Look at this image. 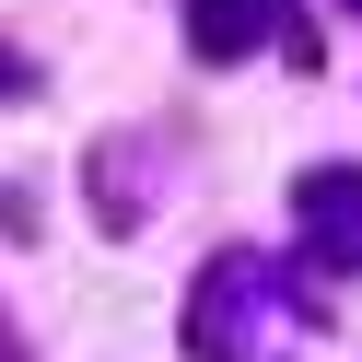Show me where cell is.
Listing matches in <instances>:
<instances>
[{"mask_svg": "<svg viewBox=\"0 0 362 362\" xmlns=\"http://www.w3.org/2000/svg\"><path fill=\"white\" fill-rule=\"evenodd\" d=\"M257 315H269V257H245V245H222L211 269H199L187 292V362H257Z\"/></svg>", "mask_w": 362, "mask_h": 362, "instance_id": "6da1fadb", "label": "cell"}, {"mask_svg": "<svg viewBox=\"0 0 362 362\" xmlns=\"http://www.w3.org/2000/svg\"><path fill=\"white\" fill-rule=\"evenodd\" d=\"M292 234H304V269L362 281V164H304L292 175Z\"/></svg>", "mask_w": 362, "mask_h": 362, "instance_id": "7a4b0ae2", "label": "cell"}, {"mask_svg": "<svg viewBox=\"0 0 362 362\" xmlns=\"http://www.w3.org/2000/svg\"><path fill=\"white\" fill-rule=\"evenodd\" d=\"M175 24H187V59L199 71H234L281 35V0H175Z\"/></svg>", "mask_w": 362, "mask_h": 362, "instance_id": "3957f363", "label": "cell"}, {"mask_svg": "<svg viewBox=\"0 0 362 362\" xmlns=\"http://www.w3.org/2000/svg\"><path fill=\"white\" fill-rule=\"evenodd\" d=\"M129 164H141L129 129H117V141H94V164H82V175H94V222H105V234H141V211H152V199L129 187Z\"/></svg>", "mask_w": 362, "mask_h": 362, "instance_id": "277c9868", "label": "cell"}, {"mask_svg": "<svg viewBox=\"0 0 362 362\" xmlns=\"http://www.w3.org/2000/svg\"><path fill=\"white\" fill-rule=\"evenodd\" d=\"M24 94H35V59H24V47H0V105H24Z\"/></svg>", "mask_w": 362, "mask_h": 362, "instance_id": "5b68a950", "label": "cell"}, {"mask_svg": "<svg viewBox=\"0 0 362 362\" xmlns=\"http://www.w3.org/2000/svg\"><path fill=\"white\" fill-rule=\"evenodd\" d=\"M0 234H12V245L35 234V199H24V187H0Z\"/></svg>", "mask_w": 362, "mask_h": 362, "instance_id": "8992f818", "label": "cell"}, {"mask_svg": "<svg viewBox=\"0 0 362 362\" xmlns=\"http://www.w3.org/2000/svg\"><path fill=\"white\" fill-rule=\"evenodd\" d=\"M0 362H24V339H12V315H0Z\"/></svg>", "mask_w": 362, "mask_h": 362, "instance_id": "52a82bcc", "label": "cell"}, {"mask_svg": "<svg viewBox=\"0 0 362 362\" xmlns=\"http://www.w3.org/2000/svg\"><path fill=\"white\" fill-rule=\"evenodd\" d=\"M339 12H351V24H362V0H339Z\"/></svg>", "mask_w": 362, "mask_h": 362, "instance_id": "ba28073f", "label": "cell"}]
</instances>
